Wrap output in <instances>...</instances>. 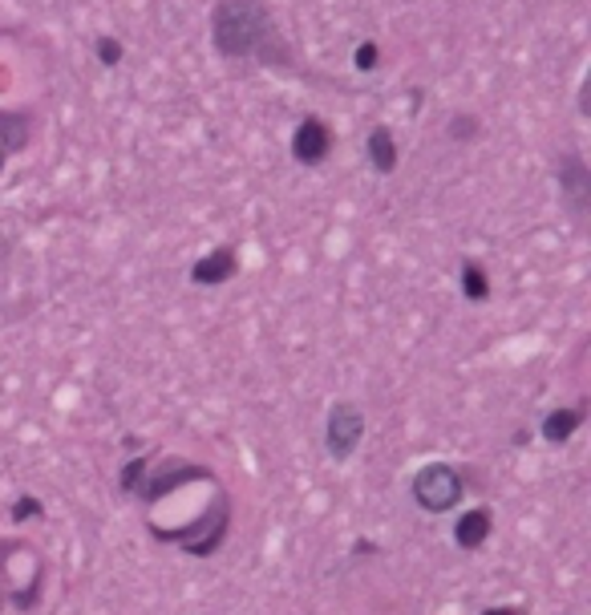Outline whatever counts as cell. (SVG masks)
<instances>
[{"mask_svg":"<svg viewBox=\"0 0 591 615\" xmlns=\"http://www.w3.org/2000/svg\"><path fill=\"white\" fill-rule=\"evenodd\" d=\"M211 49L223 62L292 65L288 41L276 29L267 0H215L211 5Z\"/></svg>","mask_w":591,"mask_h":615,"instance_id":"6da1fadb","label":"cell"},{"mask_svg":"<svg viewBox=\"0 0 591 615\" xmlns=\"http://www.w3.org/2000/svg\"><path fill=\"white\" fill-rule=\"evenodd\" d=\"M154 531V539H162V543H179L187 554H215L223 547V539H228V531H231V498H228V490H215V502H211V510L207 514H199L190 526H182V531H162V526H150Z\"/></svg>","mask_w":591,"mask_h":615,"instance_id":"7a4b0ae2","label":"cell"},{"mask_svg":"<svg viewBox=\"0 0 591 615\" xmlns=\"http://www.w3.org/2000/svg\"><path fill=\"white\" fill-rule=\"evenodd\" d=\"M410 494L425 514H446V510H454L458 502H462L466 482L450 462H425L421 470L413 474Z\"/></svg>","mask_w":591,"mask_h":615,"instance_id":"3957f363","label":"cell"},{"mask_svg":"<svg viewBox=\"0 0 591 615\" xmlns=\"http://www.w3.org/2000/svg\"><path fill=\"white\" fill-rule=\"evenodd\" d=\"M364 437V413L353 401H336L325 421V449L333 462H349Z\"/></svg>","mask_w":591,"mask_h":615,"instance_id":"277c9868","label":"cell"},{"mask_svg":"<svg viewBox=\"0 0 591 615\" xmlns=\"http://www.w3.org/2000/svg\"><path fill=\"white\" fill-rule=\"evenodd\" d=\"M555 183H559V198L576 219H587L591 207V170L579 150H563L555 159Z\"/></svg>","mask_w":591,"mask_h":615,"instance_id":"5b68a950","label":"cell"},{"mask_svg":"<svg viewBox=\"0 0 591 615\" xmlns=\"http://www.w3.org/2000/svg\"><path fill=\"white\" fill-rule=\"evenodd\" d=\"M146 474H150V482H142V490H138V498H142V502L167 498L170 490L187 486V482H215V474L207 470V466L182 462V457H167V462H162L159 470H146Z\"/></svg>","mask_w":591,"mask_h":615,"instance_id":"8992f818","label":"cell"},{"mask_svg":"<svg viewBox=\"0 0 591 615\" xmlns=\"http://www.w3.org/2000/svg\"><path fill=\"white\" fill-rule=\"evenodd\" d=\"M333 142H336L333 126L320 114H308L292 130V159L300 162V167H320V162L333 154Z\"/></svg>","mask_w":591,"mask_h":615,"instance_id":"52a82bcc","label":"cell"},{"mask_svg":"<svg viewBox=\"0 0 591 615\" xmlns=\"http://www.w3.org/2000/svg\"><path fill=\"white\" fill-rule=\"evenodd\" d=\"M236 272H239L236 244H219L190 264V283H199V288H219V283H228Z\"/></svg>","mask_w":591,"mask_h":615,"instance_id":"ba28073f","label":"cell"},{"mask_svg":"<svg viewBox=\"0 0 591 615\" xmlns=\"http://www.w3.org/2000/svg\"><path fill=\"white\" fill-rule=\"evenodd\" d=\"M490 534H494L490 510H486V506H470V510H462V514H458V523H454V547L478 551L486 539H490Z\"/></svg>","mask_w":591,"mask_h":615,"instance_id":"9c48e42d","label":"cell"},{"mask_svg":"<svg viewBox=\"0 0 591 615\" xmlns=\"http://www.w3.org/2000/svg\"><path fill=\"white\" fill-rule=\"evenodd\" d=\"M364 154H369V167L377 170L381 178L393 175L397 162H402V154H397V134L389 126H373L369 138H364Z\"/></svg>","mask_w":591,"mask_h":615,"instance_id":"30bf717a","label":"cell"},{"mask_svg":"<svg viewBox=\"0 0 591 615\" xmlns=\"http://www.w3.org/2000/svg\"><path fill=\"white\" fill-rule=\"evenodd\" d=\"M584 421H587V409H584V401H579V405H571V409H551L543 418V426H538V433H543V441H551V446H563Z\"/></svg>","mask_w":591,"mask_h":615,"instance_id":"8fae6325","label":"cell"},{"mask_svg":"<svg viewBox=\"0 0 591 615\" xmlns=\"http://www.w3.org/2000/svg\"><path fill=\"white\" fill-rule=\"evenodd\" d=\"M458 288H462V296L470 300V304H486V300H490V275H486V267L478 264V259H462V267H458Z\"/></svg>","mask_w":591,"mask_h":615,"instance_id":"7c38bea8","label":"cell"},{"mask_svg":"<svg viewBox=\"0 0 591 615\" xmlns=\"http://www.w3.org/2000/svg\"><path fill=\"white\" fill-rule=\"evenodd\" d=\"M146 470H150V457H134V462L121 466V494H130V498H138V490H142L146 482Z\"/></svg>","mask_w":591,"mask_h":615,"instance_id":"4fadbf2b","label":"cell"},{"mask_svg":"<svg viewBox=\"0 0 591 615\" xmlns=\"http://www.w3.org/2000/svg\"><path fill=\"white\" fill-rule=\"evenodd\" d=\"M24 142H29V122H24V118H5L0 114V146L21 150Z\"/></svg>","mask_w":591,"mask_h":615,"instance_id":"5bb4252c","label":"cell"},{"mask_svg":"<svg viewBox=\"0 0 591 615\" xmlns=\"http://www.w3.org/2000/svg\"><path fill=\"white\" fill-rule=\"evenodd\" d=\"M93 57H98L106 69H118L121 57H126V45H121L118 37H110V33H102V37L93 41Z\"/></svg>","mask_w":591,"mask_h":615,"instance_id":"9a60e30c","label":"cell"},{"mask_svg":"<svg viewBox=\"0 0 591 615\" xmlns=\"http://www.w3.org/2000/svg\"><path fill=\"white\" fill-rule=\"evenodd\" d=\"M446 134L454 138V142H474V138L482 134V122H478L474 114H454L446 122Z\"/></svg>","mask_w":591,"mask_h":615,"instance_id":"2e32d148","label":"cell"},{"mask_svg":"<svg viewBox=\"0 0 591 615\" xmlns=\"http://www.w3.org/2000/svg\"><path fill=\"white\" fill-rule=\"evenodd\" d=\"M41 514H45V506H41V502L33 498V494H21V498H16L13 506H8V518H13L16 526L29 523V518H41Z\"/></svg>","mask_w":591,"mask_h":615,"instance_id":"e0dca14e","label":"cell"},{"mask_svg":"<svg viewBox=\"0 0 591 615\" xmlns=\"http://www.w3.org/2000/svg\"><path fill=\"white\" fill-rule=\"evenodd\" d=\"M377 62H381V45H377V41H361V45L353 49V65L361 69V73H373Z\"/></svg>","mask_w":591,"mask_h":615,"instance_id":"ac0fdd59","label":"cell"},{"mask_svg":"<svg viewBox=\"0 0 591 615\" xmlns=\"http://www.w3.org/2000/svg\"><path fill=\"white\" fill-rule=\"evenodd\" d=\"M482 615H527L523 608H486Z\"/></svg>","mask_w":591,"mask_h":615,"instance_id":"d6986e66","label":"cell"},{"mask_svg":"<svg viewBox=\"0 0 591 615\" xmlns=\"http://www.w3.org/2000/svg\"><path fill=\"white\" fill-rule=\"evenodd\" d=\"M0 170H5V146H0Z\"/></svg>","mask_w":591,"mask_h":615,"instance_id":"ffe728a7","label":"cell"},{"mask_svg":"<svg viewBox=\"0 0 591 615\" xmlns=\"http://www.w3.org/2000/svg\"><path fill=\"white\" fill-rule=\"evenodd\" d=\"M0 608H5V591H0Z\"/></svg>","mask_w":591,"mask_h":615,"instance_id":"44dd1931","label":"cell"}]
</instances>
